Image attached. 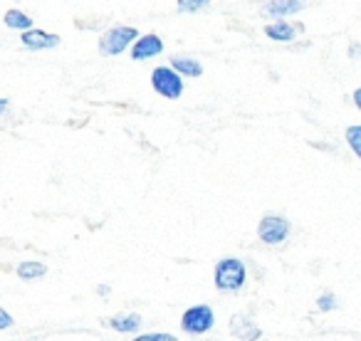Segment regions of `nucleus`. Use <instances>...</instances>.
I'll list each match as a JSON object with an SVG mask.
<instances>
[{
	"mask_svg": "<svg viewBox=\"0 0 361 341\" xmlns=\"http://www.w3.org/2000/svg\"><path fill=\"white\" fill-rule=\"evenodd\" d=\"M6 25L8 27H18V30H27V27L32 25V20L27 16H23V13H18V11H8L6 13Z\"/></svg>",
	"mask_w": 361,
	"mask_h": 341,
	"instance_id": "14",
	"label": "nucleus"
},
{
	"mask_svg": "<svg viewBox=\"0 0 361 341\" xmlns=\"http://www.w3.org/2000/svg\"><path fill=\"white\" fill-rule=\"evenodd\" d=\"M354 104H356V109L361 111V87H359V89H356V92H354Z\"/></svg>",
	"mask_w": 361,
	"mask_h": 341,
	"instance_id": "20",
	"label": "nucleus"
},
{
	"mask_svg": "<svg viewBox=\"0 0 361 341\" xmlns=\"http://www.w3.org/2000/svg\"><path fill=\"white\" fill-rule=\"evenodd\" d=\"M131 40H136V30L134 27H114L102 37V52L104 55H119Z\"/></svg>",
	"mask_w": 361,
	"mask_h": 341,
	"instance_id": "5",
	"label": "nucleus"
},
{
	"mask_svg": "<svg viewBox=\"0 0 361 341\" xmlns=\"http://www.w3.org/2000/svg\"><path fill=\"white\" fill-rule=\"evenodd\" d=\"M134 341H178V339H176V336H169V334H144Z\"/></svg>",
	"mask_w": 361,
	"mask_h": 341,
	"instance_id": "18",
	"label": "nucleus"
},
{
	"mask_svg": "<svg viewBox=\"0 0 361 341\" xmlns=\"http://www.w3.org/2000/svg\"><path fill=\"white\" fill-rule=\"evenodd\" d=\"M216 285L221 292H238L245 285V265L235 257H226L216 265Z\"/></svg>",
	"mask_w": 361,
	"mask_h": 341,
	"instance_id": "1",
	"label": "nucleus"
},
{
	"mask_svg": "<svg viewBox=\"0 0 361 341\" xmlns=\"http://www.w3.org/2000/svg\"><path fill=\"white\" fill-rule=\"evenodd\" d=\"M45 265H40V262H23L20 267H18V275L23 277V280H37V277L45 275Z\"/></svg>",
	"mask_w": 361,
	"mask_h": 341,
	"instance_id": "13",
	"label": "nucleus"
},
{
	"mask_svg": "<svg viewBox=\"0 0 361 341\" xmlns=\"http://www.w3.org/2000/svg\"><path fill=\"white\" fill-rule=\"evenodd\" d=\"M351 57H361V47L359 45H351Z\"/></svg>",
	"mask_w": 361,
	"mask_h": 341,
	"instance_id": "21",
	"label": "nucleus"
},
{
	"mask_svg": "<svg viewBox=\"0 0 361 341\" xmlns=\"http://www.w3.org/2000/svg\"><path fill=\"white\" fill-rule=\"evenodd\" d=\"M161 50H164V42H161L159 37L144 35L136 40L134 50H131V57H134V60H149V57H154V55H161Z\"/></svg>",
	"mask_w": 361,
	"mask_h": 341,
	"instance_id": "6",
	"label": "nucleus"
},
{
	"mask_svg": "<svg viewBox=\"0 0 361 341\" xmlns=\"http://www.w3.org/2000/svg\"><path fill=\"white\" fill-rule=\"evenodd\" d=\"M231 329H233V334H235L238 339H243V341H255V339H260V334H262L250 316H233Z\"/></svg>",
	"mask_w": 361,
	"mask_h": 341,
	"instance_id": "8",
	"label": "nucleus"
},
{
	"mask_svg": "<svg viewBox=\"0 0 361 341\" xmlns=\"http://www.w3.org/2000/svg\"><path fill=\"white\" fill-rule=\"evenodd\" d=\"M317 306H319L322 311L336 309V297H334V294H322L319 299H317Z\"/></svg>",
	"mask_w": 361,
	"mask_h": 341,
	"instance_id": "16",
	"label": "nucleus"
},
{
	"mask_svg": "<svg viewBox=\"0 0 361 341\" xmlns=\"http://www.w3.org/2000/svg\"><path fill=\"white\" fill-rule=\"evenodd\" d=\"M151 85L161 97H169V99H176L183 92V82H180L178 72L171 70V67H156L154 75H151Z\"/></svg>",
	"mask_w": 361,
	"mask_h": 341,
	"instance_id": "2",
	"label": "nucleus"
},
{
	"mask_svg": "<svg viewBox=\"0 0 361 341\" xmlns=\"http://www.w3.org/2000/svg\"><path fill=\"white\" fill-rule=\"evenodd\" d=\"M216 316H213V309L208 304H198L186 309L183 319H180V326L188 331V334H206L208 329L213 326Z\"/></svg>",
	"mask_w": 361,
	"mask_h": 341,
	"instance_id": "4",
	"label": "nucleus"
},
{
	"mask_svg": "<svg viewBox=\"0 0 361 341\" xmlns=\"http://www.w3.org/2000/svg\"><path fill=\"white\" fill-rule=\"evenodd\" d=\"M23 45H25L27 50H45V47L60 45V37L50 35V32H45V30H27V32H23Z\"/></svg>",
	"mask_w": 361,
	"mask_h": 341,
	"instance_id": "7",
	"label": "nucleus"
},
{
	"mask_svg": "<svg viewBox=\"0 0 361 341\" xmlns=\"http://www.w3.org/2000/svg\"><path fill=\"white\" fill-rule=\"evenodd\" d=\"M6 109H8V99H0V114H3Z\"/></svg>",
	"mask_w": 361,
	"mask_h": 341,
	"instance_id": "22",
	"label": "nucleus"
},
{
	"mask_svg": "<svg viewBox=\"0 0 361 341\" xmlns=\"http://www.w3.org/2000/svg\"><path fill=\"white\" fill-rule=\"evenodd\" d=\"M346 141H349L351 151L361 159V124H354L346 129Z\"/></svg>",
	"mask_w": 361,
	"mask_h": 341,
	"instance_id": "15",
	"label": "nucleus"
},
{
	"mask_svg": "<svg viewBox=\"0 0 361 341\" xmlns=\"http://www.w3.org/2000/svg\"><path fill=\"white\" fill-rule=\"evenodd\" d=\"M13 324V316L6 309H0V329H8Z\"/></svg>",
	"mask_w": 361,
	"mask_h": 341,
	"instance_id": "19",
	"label": "nucleus"
},
{
	"mask_svg": "<svg viewBox=\"0 0 361 341\" xmlns=\"http://www.w3.org/2000/svg\"><path fill=\"white\" fill-rule=\"evenodd\" d=\"M206 6V0H180L178 11H201Z\"/></svg>",
	"mask_w": 361,
	"mask_h": 341,
	"instance_id": "17",
	"label": "nucleus"
},
{
	"mask_svg": "<svg viewBox=\"0 0 361 341\" xmlns=\"http://www.w3.org/2000/svg\"><path fill=\"white\" fill-rule=\"evenodd\" d=\"M265 11H267V16L285 18V16H292V13L302 11V3L300 0H275V3H267Z\"/></svg>",
	"mask_w": 361,
	"mask_h": 341,
	"instance_id": "9",
	"label": "nucleus"
},
{
	"mask_svg": "<svg viewBox=\"0 0 361 341\" xmlns=\"http://www.w3.org/2000/svg\"><path fill=\"white\" fill-rule=\"evenodd\" d=\"M139 324H141L139 314H119L109 321V326L116 331H134V329H139Z\"/></svg>",
	"mask_w": 361,
	"mask_h": 341,
	"instance_id": "11",
	"label": "nucleus"
},
{
	"mask_svg": "<svg viewBox=\"0 0 361 341\" xmlns=\"http://www.w3.org/2000/svg\"><path fill=\"white\" fill-rule=\"evenodd\" d=\"M257 235L267 245H280V242H285L290 237V223L280 216H267L257 225Z\"/></svg>",
	"mask_w": 361,
	"mask_h": 341,
	"instance_id": "3",
	"label": "nucleus"
},
{
	"mask_svg": "<svg viewBox=\"0 0 361 341\" xmlns=\"http://www.w3.org/2000/svg\"><path fill=\"white\" fill-rule=\"evenodd\" d=\"M267 37H272V40H280V42H290L295 40V27L287 25V23H275V25H267L265 27Z\"/></svg>",
	"mask_w": 361,
	"mask_h": 341,
	"instance_id": "10",
	"label": "nucleus"
},
{
	"mask_svg": "<svg viewBox=\"0 0 361 341\" xmlns=\"http://www.w3.org/2000/svg\"><path fill=\"white\" fill-rule=\"evenodd\" d=\"M171 65H173L176 72H183V75H191V77L203 75V67L196 60H188V57H173Z\"/></svg>",
	"mask_w": 361,
	"mask_h": 341,
	"instance_id": "12",
	"label": "nucleus"
}]
</instances>
